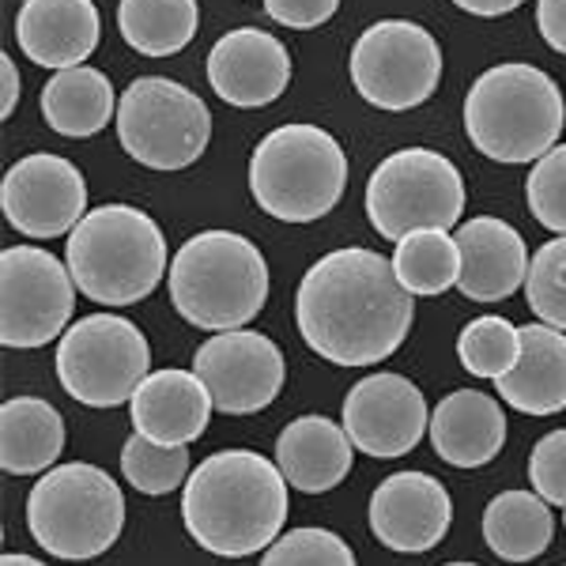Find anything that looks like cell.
<instances>
[{
    "mask_svg": "<svg viewBox=\"0 0 566 566\" xmlns=\"http://www.w3.org/2000/svg\"><path fill=\"white\" fill-rule=\"evenodd\" d=\"M416 317V295L392 261L348 245L310 264L295 295V322L306 348L336 367H374L397 355Z\"/></svg>",
    "mask_w": 566,
    "mask_h": 566,
    "instance_id": "obj_1",
    "label": "cell"
},
{
    "mask_svg": "<svg viewBox=\"0 0 566 566\" xmlns=\"http://www.w3.org/2000/svg\"><path fill=\"white\" fill-rule=\"evenodd\" d=\"M287 510V476L253 450L212 453L189 472L181 491L189 536L219 559L269 552L283 536Z\"/></svg>",
    "mask_w": 566,
    "mask_h": 566,
    "instance_id": "obj_2",
    "label": "cell"
},
{
    "mask_svg": "<svg viewBox=\"0 0 566 566\" xmlns=\"http://www.w3.org/2000/svg\"><path fill=\"white\" fill-rule=\"evenodd\" d=\"M566 125L563 91L544 69L510 65L488 69L464 98V133L472 148L495 163H541L559 148Z\"/></svg>",
    "mask_w": 566,
    "mask_h": 566,
    "instance_id": "obj_3",
    "label": "cell"
},
{
    "mask_svg": "<svg viewBox=\"0 0 566 566\" xmlns=\"http://www.w3.org/2000/svg\"><path fill=\"white\" fill-rule=\"evenodd\" d=\"M65 261L91 303L133 306L167 276V234L140 208L103 205L69 234Z\"/></svg>",
    "mask_w": 566,
    "mask_h": 566,
    "instance_id": "obj_4",
    "label": "cell"
},
{
    "mask_svg": "<svg viewBox=\"0 0 566 566\" xmlns=\"http://www.w3.org/2000/svg\"><path fill=\"white\" fill-rule=\"evenodd\" d=\"M170 303L205 333H234L269 303V264L245 234L200 231L170 261Z\"/></svg>",
    "mask_w": 566,
    "mask_h": 566,
    "instance_id": "obj_5",
    "label": "cell"
},
{
    "mask_svg": "<svg viewBox=\"0 0 566 566\" xmlns=\"http://www.w3.org/2000/svg\"><path fill=\"white\" fill-rule=\"evenodd\" d=\"M348 155L317 125H280L250 155V193L283 223H314L340 205Z\"/></svg>",
    "mask_w": 566,
    "mask_h": 566,
    "instance_id": "obj_6",
    "label": "cell"
},
{
    "mask_svg": "<svg viewBox=\"0 0 566 566\" xmlns=\"http://www.w3.org/2000/svg\"><path fill=\"white\" fill-rule=\"evenodd\" d=\"M27 528L53 559H98L125 528V495L95 464H57L27 495Z\"/></svg>",
    "mask_w": 566,
    "mask_h": 566,
    "instance_id": "obj_7",
    "label": "cell"
},
{
    "mask_svg": "<svg viewBox=\"0 0 566 566\" xmlns=\"http://www.w3.org/2000/svg\"><path fill=\"white\" fill-rule=\"evenodd\" d=\"M464 212L461 170L431 148H405L378 163L367 181V219L389 242L412 231H450Z\"/></svg>",
    "mask_w": 566,
    "mask_h": 566,
    "instance_id": "obj_8",
    "label": "cell"
},
{
    "mask_svg": "<svg viewBox=\"0 0 566 566\" xmlns=\"http://www.w3.org/2000/svg\"><path fill=\"white\" fill-rule=\"evenodd\" d=\"M117 140L148 170H186L212 140V114L189 87L140 76L117 103Z\"/></svg>",
    "mask_w": 566,
    "mask_h": 566,
    "instance_id": "obj_9",
    "label": "cell"
},
{
    "mask_svg": "<svg viewBox=\"0 0 566 566\" xmlns=\"http://www.w3.org/2000/svg\"><path fill=\"white\" fill-rule=\"evenodd\" d=\"M151 374L148 336L117 314H87L57 344V381L87 408H117Z\"/></svg>",
    "mask_w": 566,
    "mask_h": 566,
    "instance_id": "obj_10",
    "label": "cell"
},
{
    "mask_svg": "<svg viewBox=\"0 0 566 566\" xmlns=\"http://www.w3.org/2000/svg\"><path fill=\"white\" fill-rule=\"evenodd\" d=\"M352 84L370 106L405 114L423 106L442 80V50L434 34L412 20H381L352 45Z\"/></svg>",
    "mask_w": 566,
    "mask_h": 566,
    "instance_id": "obj_11",
    "label": "cell"
},
{
    "mask_svg": "<svg viewBox=\"0 0 566 566\" xmlns=\"http://www.w3.org/2000/svg\"><path fill=\"white\" fill-rule=\"evenodd\" d=\"M76 291L69 264L53 253L39 245H8L0 253V344L27 352L65 336Z\"/></svg>",
    "mask_w": 566,
    "mask_h": 566,
    "instance_id": "obj_12",
    "label": "cell"
},
{
    "mask_svg": "<svg viewBox=\"0 0 566 566\" xmlns=\"http://www.w3.org/2000/svg\"><path fill=\"white\" fill-rule=\"evenodd\" d=\"M193 374L205 381L216 412L253 416L280 397L287 381V363L276 340L253 328L216 333L193 355Z\"/></svg>",
    "mask_w": 566,
    "mask_h": 566,
    "instance_id": "obj_13",
    "label": "cell"
},
{
    "mask_svg": "<svg viewBox=\"0 0 566 566\" xmlns=\"http://www.w3.org/2000/svg\"><path fill=\"white\" fill-rule=\"evenodd\" d=\"M0 208L4 219L27 239H61L80 227L87 212V181L65 155H27L8 167L0 181Z\"/></svg>",
    "mask_w": 566,
    "mask_h": 566,
    "instance_id": "obj_14",
    "label": "cell"
},
{
    "mask_svg": "<svg viewBox=\"0 0 566 566\" xmlns=\"http://www.w3.org/2000/svg\"><path fill=\"white\" fill-rule=\"evenodd\" d=\"M344 431L367 458H405L431 431V412L416 381L378 370L355 381L344 397Z\"/></svg>",
    "mask_w": 566,
    "mask_h": 566,
    "instance_id": "obj_15",
    "label": "cell"
},
{
    "mask_svg": "<svg viewBox=\"0 0 566 566\" xmlns=\"http://www.w3.org/2000/svg\"><path fill=\"white\" fill-rule=\"evenodd\" d=\"M453 522V499L446 483L427 472H392L370 495V533L389 552L419 555L442 544Z\"/></svg>",
    "mask_w": 566,
    "mask_h": 566,
    "instance_id": "obj_16",
    "label": "cell"
},
{
    "mask_svg": "<svg viewBox=\"0 0 566 566\" xmlns=\"http://www.w3.org/2000/svg\"><path fill=\"white\" fill-rule=\"evenodd\" d=\"M208 84L227 106L261 109L287 91L291 57L276 34L239 27L223 34L208 53Z\"/></svg>",
    "mask_w": 566,
    "mask_h": 566,
    "instance_id": "obj_17",
    "label": "cell"
},
{
    "mask_svg": "<svg viewBox=\"0 0 566 566\" xmlns=\"http://www.w3.org/2000/svg\"><path fill=\"white\" fill-rule=\"evenodd\" d=\"M461 295L472 303H502L528 280L525 239L499 216H476L458 227Z\"/></svg>",
    "mask_w": 566,
    "mask_h": 566,
    "instance_id": "obj_18",
    "label": "cell"
},
{
    "mask_svg": "<svg viewBox=\"0 0 566 566\" xmlns=\"http://www.w3.org/2000/svg\"><path fill=\"white\" fill-rule=\"evenodd\" d=\"M212 397L193 370H155L133 392V431L155 446H189L208 431Z\"/></svg>",
    "mask_w": 566,
    "mask_h": 566,
    "instance_id": "obj_19",
    "label": "cell"
},
{
    "mask_svg": "<svg viewBox=\"0 0 566 566\" xmlns=\"http://www.w3.org/2000/svg\"><path fill=\"white\" fill-rule=\"evenodd\" d=\"M15 42L42 69H80L98 45V8L91 0H23Z\"/></svg>",
    "mask_w": 566,
    "mask_h": 566,
    "instance_id": "obj_20",
    "label": "cell"
},
{
    "mask_svg": "<svg viewBox=\"0 0 566 566\" xmlns=\"http://www.w3.org/2000/svg\"><path fill=\"white\" fill-rule=\"evenodd\" d=\"M431 446L453 469H483L506 446V412L491 392L458 389L431 412Z\"/></svg>",
    "mask_w": 566,
    "mask_h": 566,
    "instance_id": "obj_21",
    "label": "cell"
},
{
    "mask_svg": "<svg viewBox=\"0 0 566 566\" xmlns=\"http://www.w3.org/2000/svg\"><path fill=\"white\" fill-rule=\"evenodd\" d=\"M355 446L344 423L325 416H298L276 438V464L295 491L322 495L352 472Z\"/></svg>",
    "mask_w": 566,
    "mask_h": 566,
    "instance_id": "obj_22",
    "label": "cell"
},
{
    "mask_svg": "<svg viewBox=\"0 0 566 566\" xmlns=\"http://www.w3.org/2000/svg\"><path fill=\"white\" fill-rule=\"evenodd\" d=\"M499 397L522 416H555L566 408V333L522 325V359L499 381Z\"/></svg>",
    "mask_w": 566,
    "mask_h": 566,
    "instance_id": "obj_23",
    "label": "cell"
},
{
    "mask_svg": "<svg viewBox=\"0 0 566 566\" xmlns=\"http://www.w3.org/2000/svg\"><path fill=\"white\" fill-rule=\"evenodd\" d=\"M65 450L61 412L42 397H15L0 408V464L8 476H39L57 469Z\"/></svg>",
    "mask_w": 566,
    "mask_h": 566,
    "instance_id": "obj_24",
    "label": "cell"
},
{
    "mask_svg": "<svg viewBox=\"0 0 566 566\" xmlns=\"http://www.w3.org/2000/svg\"><path fill=\"white\" fill-rule=\"evenodd\" d=\"M114 84L106 80V72L80 65L65 69L42 87V117L53 133L72 136V140H84L106 129L109 117H117Z\"/></svg>",
    "mask_w": 566,
    "mask_h": 566,
    "instance_id": "obj_25",
    "label": "cell"
},
{
    "mask_svg": "<svg viewBox=\"0 0 566 566\" xmlns=\"http://www.w3.org/2000/svg\"><path fill=\"white\" fill-rule=\"evenodd\" d=\"M555 536L552 502L536 491H502L483 510V541L506 563H533Z\"/></svg>",
    "mask_w": 566,
    "mask_h": 566,
    "instance_id": "obj_26",
    "label": "cell"
},
{
    "mask_svg": "<svg viewBox=\"0 0 566 566\" xmlns=\"http://www.w3.org/2000/svg\"><path fill=\"white\" fill-rule=\"evenodd\" d=\"M117 27L122 39L144 57H175L193 42L200 8L197 0H122Z\"/></svg>",
    "mask_w": 566,
    "mask_h": 566,
    "instance_id": "obj_27",
    "label": "cell"
},
{
    "mask_svg": "<svg viewBox=\"0 0 566 566\" xmlns=\"http://www.w3.org/2000/svg\"><path fill=\"white\" fill-rule=\"evenodd\" d=\"M392 269L412 295H446L461 280V245L446 231H412L397 242Z\"/></svg>",
    "mask_w": 566,
    "mask_h": 566,
    "instance_id": "obj_28",
    "label": "cell"
},
{
    "mask_svg": "<svg viewBox=\"0 0 566 566\" xmlns=\"http://www.w3.org/2000/svg\"><path fill=\"white\" fill-rule=\"evenodd\" d=\"M458 359L472 378L502 381L522 359V328L506 317H476L461 328Z\"/></svg>",
    "mask_w": 566,
    "mask_h": 566,
    "instance_id": "obj_29",
    "label": "cell"
},
{
    "mask_svg": "<svg viewBox=\"0 0 566 566\" xmlns=\"http://www.w3.org/2000/svg\"><path fill=\"white\" fill-rule=\"evenodd\" d=\"M122 472L140 495H170L193 472L189 469V446H155L133 431L122 450Z\"/></svg>",
    "mask_w": 566,
    "mask_h": 566,
    "instance_id": "obj_30",
    "label": "cell"
},
{
    "mask_svg": "<svg viewBox=\"0 0 566 566\" xmlns=\"http://www.w3.org/2000/svg\"><path fill=\"white\" fill-rule=\"evenodd\" d=\"M528 310L536 314L541 325H552L566 333V234L544 242L528 261L525 280Z\"/></svg>",
    "mask_w": 566,
    "mask_h": 566,
    "instance_id": "obj_31",
    "label": "cell"
},
{
    "mask_svg": "<svg viewBox=\"0 0 566 566\" xmlns=\"http://www.w3.org/2000/svg\"><path fill=\"white\" fill-rule=\"evenodd\" d=\"M261 566H359L348 541L328 528H291L264 552Z\"/></svg>",
    "mask_w": 566,
    "mask_h": 566,
    "instance_id": "obj_32",
    "label": "cell"
},
{
    "mask_svg": "<svg viewBox=\"0 0 566 566\" xmlns=\"http://www.w3.org/2000/svg\"><path fill=\"white\" fill-rule=\"evenodd\" d=\"M528 212L555 234H566V144L552 148L525 181Z\"/></svg>",
    "mask_w": 566,
    "mask_h": 566,
    "instance_id": "obj_33",
    "label": "cell"
},
{
    "mask_svg": "<svg viewBox=\"0 0 566 566\" xmlns=\"http://www.w3.org/2000/svg\"><path fill=\"white\" fill-rule=\"evenodd\" d=\"M528 480L533 491L552 506H566V427L544 434L533 446V458H528Z\"/></svg>",
    "mask_w": 566,
    "mask_h": 566,
    "instance_id": "obj_34",
    "label": "cell"
},
{
    "mask_svg": "<svg viewBox=\"0 0 566 566\" xmlns=\"http://www.w3.org/2000/svg\"><path fill=\"white\" fill-rule=\"evenodd\" d=\"M336 8H340V0H264L269 20L295 27V31H314V27L328 23Z\"/></svg>",
    "mask_w": 566,
    "mask_h": 566,
    "instance_id": "obj_35",
    "label": "cell"
},
{
    "mask_svg": "<svg viewBox=\"0 0 566 566\" xmlns=\"http://www.w3.org/2000/svg\"><path fill=\"white\" fill-rule=\"evenodd\" d=\"M536 27H541L544 42L566 57V0H541L536 4Z\"/></svg>",
    "mask_w": 566,
    "mask_h": 566,
    "instance_id": "obj_36",
    "label": "cell"
},
{
    "mask_svg": "<svg viewBox=\"0 0 566 566\" xmlns=\"http://www.w3.org/2000/svg\"><path fill=\"white\" fill-rule=\"evenodd\" d=\"M15 98H20V72H15L12 53H0V117L15 114Z\"/></svg>",
    "mask_w": 566,
    "mask_h": 566,
    "instance_id": "obj_37",
    "label": "cell"
},
{
    "mask_svg": "<svg viewBox=\"0 0 566 566\" xmlns=\"http://www.w3.org/2000/svg\"><path fill=\"white\" fill-rule=\"evenodd\" d=\"M461 12L480 15V20H499V15H510L514 8H522L525 0H453Z\"/></svg>",
    "mask_w": 566,
    "mask_h": 566,
    "instance_id": "obj_38",
    "label": "cell"
},
{
    "mask_svg": "<svg viewBox=\"0 0 566 566\" xmlns=\"http://www.w3.org/2000/svg\"><path fill=\"white\" fill-rule=\"evenodd\" d=\"M0 566H45V563H39V559H34V555H20V552H8L4 555V559H0Z\"/></svg>",
    "mask_w": 566,
    "mask_h": 566,
    "instance_id": "obj_39",
    "label": "cell"
},
{
    "mask_svg": "<svg viewBox=\"0 0 566 566\" xmlns=\"http://www.w3.org/2000/svg\"><path fill=\"white\" fill-rule=\"evenodd\" d=\"M446 566H480V563H446Z\"/></svg>",
    "mask_w": 566,
    "mask_h": 566,
    "instance_id": "obj_40",
    "label": "cell"
},
{
    "mask_svg": "<svg viewBox=\"0 0 566 566\" xmlns=\"http://www.w3.org/2000/svg\"><path fill=\"white\" fill-rule=\"evenodd\" d=\"M563 525H566V506H563Z\"/></svg>",
    "mask_w": 566,
    "mask_h": 566,
    "instance_id": "obj_41",
    "label": "cell"
}]
</instances>
